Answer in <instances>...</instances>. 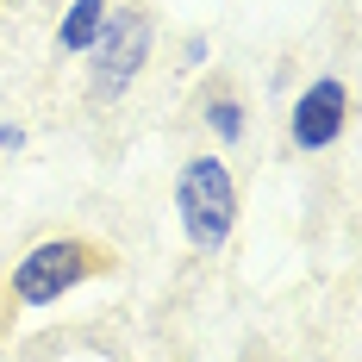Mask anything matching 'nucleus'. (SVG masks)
Returning a JSON list of instances; mask_svg holds the SVG:
<instances>
[{
  "mask_svg": "<svg viewBox=\"0 0 362 362\" xmlns=\"http://www.w3.org/2000/svg\"><path fill=\"white\" fill-rule=\"evenodd\" d=\"M169 206H175V231L194 256H225L238 238V218H244V194L238 175L218 150H194L181 156L175 187H169Z\"/></svg>",
  "mask_w": 362,
  "mask_h": 362,
  "instance_id": "f257e3e1",
  "label": "nucleus"
},
{
  "mask_svg": "<svg viewBox=\"0 0 362 362\" xmlns=\"http://www.w3.org/2000/svg\"><path fill=\"white\" fill-rule=\"evenodd\" d=\"M150 50H156V19H150L138 0H125V6H107V25L94 37V50L81 57L88 63V94L100 100V107H119L150 69Z\"/></svg>",
  "mask_w": 362,
  "mask_h": 362,
  "instance_id": "f03ea898",
  "label": "nucleus"
},
{
  "mask_svg": "<svg viewBox=\"0 0 362 362\" xmlns=\"http://www.w3.org/2000/svg\"><path fill=\"white\" fill-rule=\"evenodd\" d=\"M94 269H100V262H94V250H88L81 238H37L32 250L13 262L6 293H13V306H25V313H50V306L69 300Z\"/></svg>",
  "mask_w": 362,
  "mask_h": 362,
  "instance_id": "7ed1b4c3",
  "label": "nucleus"
},
{
  "mask_svg": "<svg viewBox=\"0 0 362 362\" xmlns=\"http://www.w3.org/2000/svg\"><path fill=\"white\" fill-rule=\"evenodd\" d=\"M350 107L356 100H350V81L344 75H313L288 107V150H300V156L337 150V138L350 132Z\"/></svg>",
  "mask_w": 362,
  "mask_h": 362,
  "instance_id": "20e7f679",
  "label": "nucleus"
},
{
  "mask_svg": "<svg viewBox=\"0 0 362 362\" xmlns=\"http://www.w3.org/2000/svg\"><path fill=\"white\" fill-rule=\"evenodd\" d=\"M107 6L112 0H69V6L57 13V32H50L57 57H88L94 37H100V25H107Z\"/></svg>",
  "mask_w": 362,
  "mask_h": 362,
  "instance_id": "39448f33",
  "label": "nucleus"
},
{
  "mask_svg": "<svg viewBox=\"0 0 362 362\" xmlns=\"http://www.w3.org/2000/svg\"><path fill=\"white\" fill-rule=\"evenodd\" d=\"M200 125L213 132V144H218V156L225 150H238L244 138H250V107L231 94V88H213L206 100H200Z\"/></svg>",
  "mask_w": 362,
  "mask_h": 362,
  "instance_id": "423d86ee",
  "label": "nucleus"
},
{
  "mask_svg": "<svg viewBox=\"0 0 362 362\" xmlns=\"http://www.w3.org/2000/svg\"><path fill=\"white\" fill-rule=\"evenodd\" d=\"M25 144H32V132H25L19 119H0V163H13Z\"/></svg>",
  "mask_w": 362,
  "mask_h": 362,
  "instance_id": "0eeeda50",
  "label": "nucleus"
},
{
  "mask_svg": "<svg viewBox=\"0 0 362 362\" xmlns=\"http://www.w3.org/2000/svg\"><path fill=\"white\" fill-rule=\"evenodd\" d=\"M206 57H213V44H206V32H187V37H181V69H200Z\"/></svg>",
  "mask_w": 362,
  "mask_h": 362,
  "instance_id": "6e6552de",
  "label": "nucleus"
},
{
  "mask_svg": "<svg viewBox=\"0 0 362 362\" xmlns=\"http://www.w3.org/2000/svg\"><path fill=\"white\" fill-rule=\"evenodd\" d=\"M313 362H325V356H313Z\"/></svg>",
  "mask_w": 362,
  "mask_h": 362,
  "instance_id": "1a4fd4ad",
  "label": "nucleus"
}]
</instances>
